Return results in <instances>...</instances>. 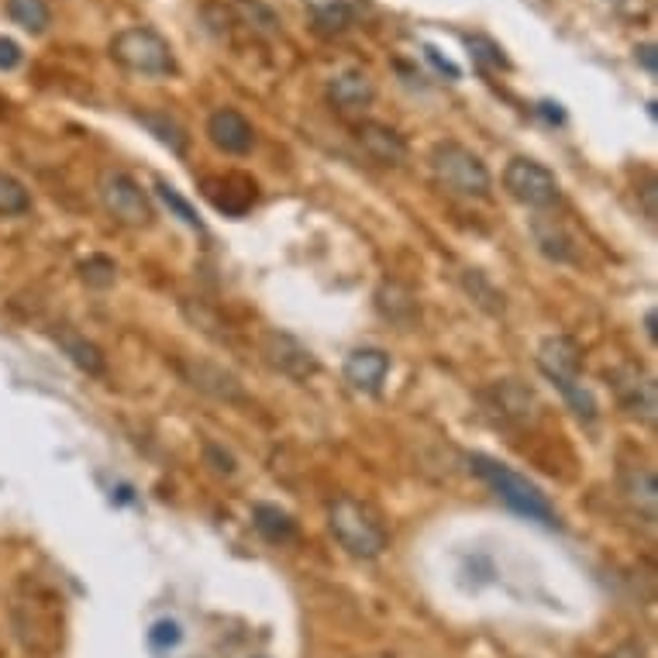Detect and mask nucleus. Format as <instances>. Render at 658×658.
Segmentation results:
<instances>
[{
    "label": "nucleus",
    "mask_w": 658,
    "mask_h": 658,
    "mask_svg": "<svg viewBox=\"0 0 658 658\" xmlns=\"http://www.w3.org/2000/svg\"><path fill=\"white\" fill-rule=\"evenodd\" d=\"M176 369H180V376L187 379L193 390L207 393V397L221 400V404H245L249 400L242 379L211 359H193L190 355V359H176Z\"/></svg>",
    "instance_id": "10"
},
{
    "label": "nucleus",
    "mask_w": 658,
    "mask_h": 658,
    "mask_svg": "<svg viewBox=\"0 0 658 658\" xmlns=\"http://www.w3.org/2000/svg\"><path fill=\"white\" fill-rule=\"evenodd\" d=\"M428 166H431V176H435L438 187H445L448 193L455 197H466V200H483L490 197L493 190V176L486 169V162L462 142H438L428 156Z\"/></svg>",
    "instance_id": "4"
},
{
    "label": "nucleus",
    "mask_w": 658,
    "mask_h": 658,
    "mask_svg": "<svg viewBox=\"0 0 658 658\" xmlns=\"http://www.w3.org/2000/svg\"><path fill=\"white\" fill-rule=\"evenodd\" d=\"M352 131H355V142L362 145V152L373 162H379V166H404L410 156L407 138L397 128L383 125V121H359Z\"/></svg>",
    "instance_id": "12"
},
{
    "label": "nucleus",
    "mask_w": 658,
    "mask_h": 658,
    "mask_svg": "<svg viewBox=\"0 0 658 658\" xmlns=\"http://www.w3.org/2000/svg\"><path fill=\"white\" fill-rule=\"evenodd\" d=\"M538 111L545 114L548 121H555V125H559V121H562V111H559V104H552V100H545V104H538Z\"/></svg>",
    "instance_id": "36"
},
{
    "label": "nucleus",
    "mask_w": 658,
    "mask_h": 658,
    "mask_svg": "<svg viewBox=\"0 0 658 658\" xmlns=\"http://www.w3.org/2000/svg\"><path fill=\"white\" fill-rule=\"evenodd\" d=\"M641 197H645V214L648 218H658V204H655V197H658V190H655V180H648V187L641 190Z\"/></svg>",
    "instance_id": "35"
},
{
    "label": "nucleus",
    "mask_w": 658,
    "mask_h": 658,
    "mask_svg": "<svg viewBox=\"0 0 658 658\" xmlns=\"http://www.w3.org/2000/svg\"><path fill=\"white\" fill-rule=\"evenodd\" d=\"M328 100L338 111H362L376 100V80L366 69H342L328 80Z\"/></svg>",
    "instance_id": "15"
},
{
    "label": "nucleus",
    "mask_w": 658,
    "mask_h": 658,
    "mask_svg": "<svg viewBox=\"0 0 658 658\" xmlns=\"http://www.w3.org/2000/svg\"><path fill=\"white\" fill-rule=\"evenodd\" d=\"M617 486H621V497L627 500V507L638 517H645V524H655L658 517V483L655 472L641 462H624L621 472H617Z\"/></svg>",
    "instance_id": "13"
},
{
    "label": "nucleus",
    "mask_w": 658,
    "mask_h": 658,
    "mask_svg": "<svg viewBox=\"0 0 658 658\" xmlns=\"http://www.w3.org/2000/svg\"><path fill=\"white\" fill-rule=\"evenodd\" d=\"M204 455L214 462V469H218V472H228V476L235 472V459H231L228 452H221V448L214 445V441H207V445H204Z\"/></svg>",
    "instance_id": "32"
},
{
    "label": "nucleus",
    "mask_w": 658,
    "mask_h": 658,
    "mask_svg": "<svg viewBox=\"0 0 658 658\" xmlns=\"http://www.w3.org/2000/svg\"><path fill=\"white\" fill-rule=\"evenodd\" d=\"M80 280L94 286V290H107V286H114V280H118V266L107 255H90L87 262H80Z\"/></svg>",
    "instance_id": "27"
},
{
    "label": "nucleus",
    "mask_w": 658,
    "mask_h": 658,
    "mask_svg": "<svg viewBox=\"0 0 658 658\" xmlns=\"http://www.w3.org/2000/svg\"><path fill=\"white\" fill-rule=\"evenodd\" d=\"M149 641H152V648H176L183 641V631L176 621H156L149 631Z\"/></svg>",
    "instance_id": "30"
},
{
    "label": "nucleus",
    "mask_w": 658,
    "mask_h": 658,
    "mask_svg": "<svg viewBox=\"0 0 658 658\" xmlns=\"http://www.w3.org/2000/svg\"><path fill=\"white\" fill-rule=\"evenodd\" d=\"M376 311L386 317L390 324L410 331L417 321H421V307H417V297L400 283H383L376 290Z\"/></svg>",
    "instance_id": "16"
},
{
    "label": "nucleus",
    "mask_w": 658,
    "mask_h": 658,
    "mask_svg": "<svg viewBox=\"0 0 658 658\" xmlns=\"http://www.w3.org/2000/svg\"><path fill=\"white\" fill-rule=\"evenodd\" d=\"M531 235H534V245H538V252L545 255V259L576 262V242H572V235L555 218H545V214L531 218Z\"/></svg>",
    "instance_id": "17"
},
{
    "label": "nucleus",
    "mask_w": 658,
    "mask_h": 658,
    "mask_svg": "<svg viewBox=\"0 0 658 658\" xmlns=\"http://www.w3.org/2000/svg\"><path fill=\"white\" fill-rule=\"evenodd\" d=\"M156 190H159V197L166 200V207L169 211L176 214V218H180L183 224H190V228H197V231H204V221L197 218V211H193V207L187 204V200L180 197V193H176V187H169V183H156Z\"/></svg>",
    "instance_id": "29"
},
{
    "label": "nucleus",
    "mask_w": 658,
    "mask_h": 658,
    "mask_svg": "<svg viewBox=\"0 0 658 658\" xmlns=\"http://www.w3.org/2000/svg\"><path fill=\"white\" fill-rule=\"evenodd\" d=\"M97 197L104 211L125 228H152V221H156L152 197L125 169H104L97 176Z\"/></svg>",
    "instance_id": "6"
},
{
    "label": "nucleus",
    "mask_w": 658,
    "mask_h": 658,
    "mask_svg": "<svg viewBox=\"0 0 658 658\" xmlns=\"http://www.w3.org/2000/svg\"><path fill=\"white\" fill-rule=\"evenodd\" d=\"M235 14L242 18L245 28H252L255 35H280L283 32V21L276 18L273 7H266L262 0H238L235 4Z\"/></svg>",
    "instance_id": "25"
},
{
    "label": "nucleus",
    "mask_w": 658,
    "mask_h": 658,
    "mask_svg": "<svg viewBox=\"0 0 658 658\" xmlns=\"http://www.w3.org/2000/svg\"><path fill=\"white\" fill-rule=\"evenodd\" d=\"M207 138L211 145L224 156H249L255 149V128L235 107H218V111L207 118Z\"/></svg>",
    "instance_id": "11"
},
{
    "label": "nucleus",
    "mask_w": 658,
    "mask_h": 658,
    "mask_svg": "<svg viewBox=\"0 0 658 658\" xmlns=\"http://www.w3.org/2000/svg\"><path fill=\"white\" fill-rule=\"evenodd\" d=\"M252 524L269 545H286V541L297 534V521H293L286 510H280L276 503H255L252 507Z\"/></svg>",
    "instance_id": "19"
},
{
    "label": "nucleus",
    "mask_w": 658,
    "mask_h": 658,
    "mask_svg": "<svg viewBox=\"0 0 658 658\" xmlns=\"http://www.w3.org/2000/svg\"><path fill=\"white\" fill-rule=\"evenodd\" d=\"M645 335L652 338V342L658 338V331H655V311H648V314H645Z\"/></svg>",
    "instance_id": "37"
},
{
    "label": "nucleus",
    "mask_w": 658,
    "mask_h": 658,
    "mask_svg": "<svg viewBox=\"0 0 658 658\" xmlns=\"http://www.w3.org/2000/svg\"><path fill=\"white\" fill-rule=\"evenodd\" d=\"M25 63V52H21V45L14 42V38L0 35V73H11V69H18Z\"/></svg>",
    "instance_id": "31"
},
{
    "label": "nucleus",
    "mask_w": 658,
    "mask_h": 658,
    "mask_svg": "<svg viewBox=\"0 0 658 658\" xmlns=\"http://www.w3.org/2000/svg\"><path fill=\"white\" fill-rule=\"evenodd\" d=\"M345 383L359 393H379L383 390V379L390 373V355L383 348H355L342 366Z\"/></svg>",
    "instance_id": "14"
},
{
    "label": "nucleus",
    "mask_w": 658,
    "mask_h": 658,
    "mask_svg": "<svg viewBox=\"0 0 658 658\" xmlns=\"http://www.w3.org/2000/svg\"><path fill=\"white\" fill-rule=\"evenodd\" d=\"M311 25H314V32H321V35H342L355 25V11L345 0H314Z\"/></svg>",
    "instance_id": "20"
},
{
    "label": "nucleus",
    "mask_w": 658,
    "mask_h": 658,
    "mask_svg": "<svg viewBox=\"0 0 658 658\" xmlns=\"http://www.w3.org/2000/svg\"><path fill=\"white\" fill-rule=\"evenodd\" d=\"M262 359L273 373L293 379V383H307L311 376H317V355L286 331H269L262 338Z\"/></svg>",
    "instance_id": "9"
},
{
    "label": "nucleus",
    "mask_w": 658,
    "mask_h": 658,
    "mask_svg": "<svg viewBox=\"0 0 658 658\" xmlns=\"http://www.w3.org/2000/svg\"><path fill=\"white\" fill-rule=\"evenodd\" d=\"M28 211H32V193L18 176L0 169V218H21Z\"/></svg>",
    "instance_id": "26"
},
{
    "label": "nucleus",
    "mask_w": 658,
    "mask_h": 658,
    "mask_svg": "<svg viewBox=\"0 0 658 658\" xmlns=\"http://www.w3.org/2000/svg\"><path fill=\"white\" fill-rule=\"evenodd\" d=\"M135 118H138V125L149 131V135L156 138L159 145H166L173 156H180V159L187 156L190 135H187V128H183L169 111H138Z\"/></svg>",
    "instance_id": "18"
},
{
    "label": "nucleus",
    "mask_w": 658,
    "mask_h": 658,
    "mask_svg": "<svg viewBox=\"0 0 658 658\" xmlns=\"http://www.w3.org/2000/svg\"><path fill=\"white\" fill-rule=\"evenodd\" d=\"M634 59H638V66L645 69L648 76L658 73V56H655V45H652V42L638 45V49H634Z\"/></svg>",
    "instance_id": "33"
},
{
    "label": "nucleus",
    "mask_w": 658,
    "mask_h": 658,
    "mask_svg": "<svg viewBox=\"0 0 658 658\" xmlns=\"http://www.w3.org/2000/svg\"><path fill=\"white\" fill-rule=\"evenodd\" d=\"M493 397H497L500 417H507V421H528L534 410V393L524 390L514 379H503V383L493 386Z\"/></svg>",
    "instance_id": "21"
},
{
    "label": "nucleus",
    "mask_w": 658,
    "mask_h": 658,
    "mask_svg": "<svg viewBox=\"0 0 658 658\" xmlns=\"http://www.w3.org/2000/svg\"><path fill=\"white\" fill-rule=\"evenodd\" d=\"M503 190L517 200V204L531 207V211H552L562 200V183L545 162L531 156H514L503 166Z\"/></svg>",
    "instance_id": "7"
},
{
    "label": "nucleus",
    "mask_w": 658,
    "mask_h": 658,
    "mask_svg": "<svg viewBox=\"0 0 658 658\" xmlns=\"http://www.w3.org/2000/svg\"><path fill=\"white\" fill-rule=\"evenodd\" d=\"M579 366H583V355H579V345L576 338L569 335H552L545 338L538 348V369L552 379L555 386H559L562 400L569 404L572 414L579 417V421H596V400L593 393L583 386V379H579Z\"/></svg>",
    "instance_id": "3"
},
{
    "label": "nucleus",
    "mask_w": 658,
    "mask_h": 658,
    "mask_svg": "<svg viewBox=\"0 0 658 658\" xmlns=\"http://www.w3.org/2000/svg\"><path fill=\"white\" fill-rule=\"evenodd\" d=\"M328 531L352 559L373 562L390 548V534L366 500L335 497L328 503Z\"/></svg>",
    "instance_id": "1"
},
{
    "label": "nucleus",
    "mask_w": 658,
    "mask_h": 658,
    "mask_svg": "<svg viewBox=\"0 0 658 658\" xmlns=\"http://www.w3.org/2000/svg\"><path fill=\"white\" fill-rule=\"evenodd\" d=\"M4 11H7V18L28 35H42L45 28L52 25V11L45 0H7Z\"/></svg>",
    "instance_id": "23"
},
{
    "label": "nucleus",
    "mask_w": 658,
    "mask_h": 658,
    "mask_svg": "<svg viewBox=\"0 0 658 658\" xmlns=\"http://www.w3.org/2000/svg\"><path fill=\"white\" fill-rule=\"evenodd\" d=\"M424 56H428L431 63H435V66L441 69V73H448V76H452V80H455V76H459V66H455V63H448V59H441L435 45H424Z\"/></svg>",
    "instance_id": "34"
},
{
    "label": "nucleus",
    "mask_w": 658,
    "mask_h": 658,
    "mask_svg": "<svg viewBox=\"0 0 658 658\" xmlns=\"http://www.w3.org/2000/svg\"><path fill=\"white\" fill-rule=\"evenodd\" d=\"M462 286H466L469 297L476 300L483 311H490L493 317H500L503 311H507V297H503V293L486 280L479 269H466V273H462Z\"/></svg>",
    "instance_id": "24"
},
{
    "label": "nucleus",
    "mask_w": 658,
    "mask_h": 658,
    "mask_svg": "<svg viewBox=\"0 0 658 658\" xmlns=\"http://www.w3.org/2000/svg\"><path fill=\"white\" fill-rule=\"evenodd\" d=\"M59 345H63V352L73 359V366H80L83 373L87 376H100L104 373V352L94 345V342H87L83 335H76V331H59Z\"/></svg>",
    "instance_id": "22"
},
{
    "label": "nucleus",
    "mask_w": 658,
    "mask_h": 658,
    "mask_svg": "<svg viewBox=\"0 0 658 658\" xmlns=\"http://www.w3.org/2000/svg\"><path fill=\"white\" fill-rule=\"evenodd\" d=\"M469 469L476 472V476L483 479V483L490 486V490L497 493V497L507 503L510 510H517L521 517L538 521V524H548V528L559 524V514H555L552 500H548L528 476H521V472H514L510 466H503V462L490 459V455H479V452L469 455Z\"/></svg>",
    "instance_id": "2"
},
{
    "label": "nucleus",
    "mask_w": 658,
    "mask_h": 658,
    "mask_svg": "<svg viewBox=\"0 0 658 658\" xmlns=\"http://www.w3.org/2000/svg\"><path fill=\"white\" fill-rule=\"evenodd\" d=\"M111 59L135 76H156L159 80V76L180 73V63H176V52H173V45H169V38L159 35L156 28H149V25L121 28V32L111 38Z\"/></svg>",
    "instance_id": "5"
},
{
    "label": "nucleus",
    "mask_w": 658,
    "mask_h": 658,
    "mask_svg": "<svg viewBox=\"0 0 658 658\" xmlns=\"http://www.w3.org/2000/svg\"><path fill=\"white\" fill-rule=\"evenodd\" d=\"M610 383H614L617 404H621L627 417H634V421H641V424L658 421V386L652 373H645L641 366L627 362V366L610 373Z\"/></svg>",
    "instance_id": "8"
},
{
    "label": "nucleus",
    "mask_w": 658,
    "mask_h": 658,
    "mask_svg": "<svg viewBox=\"0 0 658 658\" xmlns=\"http://www.w3.org/2000/svg\"><path fill=\"white\" fill-rule=\"evenodd\" d=\"M466 45H469V52H472V59H479L483 66H493V69H507L510 63H507V56H503V49L497 42H490L486 35H469L466 38Z\"/></svg>",
    "instance_id": "28"
}]
</instances>
